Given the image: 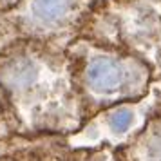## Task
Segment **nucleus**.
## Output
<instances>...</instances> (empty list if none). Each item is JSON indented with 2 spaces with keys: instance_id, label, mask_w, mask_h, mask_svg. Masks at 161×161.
<instances>
[{
  "instance_id": "nucleus-1",
  "label": "nucleus",
  "mask_w": 161,
  "mask_h": 161,
  "mask_svg": "<svg viewBox=\"0 0 161 161\" xmlns=\"http://www.w3.org/2000/svg\"><path fill=\"white\" fill-rule=\"evenodd\" d=\"M74 89L67 47L15 40L0 47V121L64 119Z\"/></svg>"
},
{
  "instance_id": "nucleus-2",
  "label": "nucleus",
  "mask_w": 161,
  "mask_h": 161,
  "mask_svg": "<svg viewBox=\"0 0 161 161\" xmlns=\"http://www.w3.org/2000/svg\"><path fill=\"white\" fill-rule=\"evenodd\" d=\"M80 36L161 67V0H96Z\"/></svg>"
},
{
  "instance_id": "nucleus-3",
  "label": "nucleus",
  "mask_w": 161,
  "mask_h": 161,
  "mask_svg": "<svg viewBox=\"0 0 161 161\" xmlns=\"http://www.w3.org/2000/svg\"><path fill=\"white\" fill-rule=\"evenodd\" d=\"M96 0H20L0 11V47L15 40L47 42L62 47L80 36Z\"/></svg>"
},
{
  "instance_id": "nucleus-4",
  "label": "nucleus",
  "mask_w": 161,
  "mask_h": 161,
  "mask_svg": "<svg viewBox=\"0 0 161 161\" xmlns=\"http://www.w3.org/2000/svg\"><path fill=\"white\" fill-rule=\"evenodd\" d=\"M74 85L96 98H107L136 85L147 73V64L129 53L76 36L67 45Z\"/></svg>"
},
{
  "instance_id": "nucleus-5",
  "label": "nucleus",
  "mask_w": 161,
  "mask_h": 161,
  "mask_svg": "<svg viewBox=\"0 0 161 161\" xmlns=\"http://www.w3.org/2000/svg\"><path fill=\"white\" fill-rule=\"evenodd\" d=\"M132 121H134V114L130 109H116L112 114L109 116V125L112 130L116 132H125L130 129Z\"/></svg>"
},
{
  "instance_id": "nucleus-6",
  "label": "nucleus",
  "mask_w": 161,
  "mask_h": 161,
  "mask_svg": "<svg viewBox=\"0 0 161 161\" xmlns=\"http://www.w3.org/2000/svg\"><path fill=\"white\" fill-rule=\"evenodd\" d=\"M16 2H20V0H0V11L13 8V6H15Z\"/></svg>"
}]
</instances>
